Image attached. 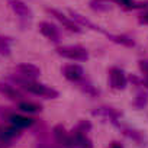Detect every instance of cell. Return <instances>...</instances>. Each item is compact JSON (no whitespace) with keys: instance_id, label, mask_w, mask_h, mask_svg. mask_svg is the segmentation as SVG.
<instances>
[{"instance_id":"12","label":"cell","mask_w":148,"mask_h":148,"mask_svg":"<svg viewBox=\"0 0 148 148\" xmlns=\"http://www.w3.org/2000/svg\"><path fill=\"white\" fill-rule=\"evenodd\" d=\"M93 115L95 116H99V118H103V119H109L113 123H119V119H121V113L116 109L108 108V106L97 108L96 110H93Z\"/></svg>"},{"instance_id":"11","label":"cell","mask_w":148,"mask_h":148,"mask_svg":"<svg viewBox=\"0 0 148 148\" xmlns=\"http://www.w3.org/2000/svg\"><path fill=\"white\" fill-rule=\"evenodd\" d=\"M39 32L47 38L49 39L51 42H55L58 44L61 41V35H60V31L55 25H52L51 22H41L39 23Z\"/></svg>"},{"instance_id":"16","label":"cell","mask_w":148,"mask_h":148,"mask_svg":"<svg viewBox=\"0 0 148 148\" xmlns=\"http://www.w3.org/2000/svg\"><path fill=\"white\" fill-rule=\"evenodd\" d=\"M77 86H79V89L83 92V93H86V95H89V96H97L99 95V90L96 89V86L92 83V82H89L86 77L83 79V80H80L79 83H77Z\"/></svg>"},{"instance_id":"20","label":"cell","mask_w":148,"mask_h":148,"mask_svg":"<svg viewBox=\"0 0 148 148\" xmlns=\"http://www.w3.org/2000/svg\"><path fill=\"white\" fill-rule=\"evenodd\" d=\"M90 8L97 12H105L110 9V6L106 3V0H93V2H90Z\"/></svg>"},{"instance_id":"2","label":"cell","mask_w":148,"mask_h":148,"mask_svg":"<svg viewBox=\"0 0 148 148\" xmlns=\"http://www.w3.org/2000/svg\"><path fill=\"white\" fill-rule=\"evenodd\" d=\"M0 116H2V119L8 121L9 123L18 126L19 129H26V128H31L36 123V119L28 116L26 113H19V112H15L12 110L10 108H0Z\"/></svg>"},{"instance_id":"4","label":"cell","mask_w":148,"mask_h":148,"mask_svg":"<svg viewBox=\"0 0 148 148\" xmlns=\"http://www.w3.org/2000/svg\"><path fill=\"white\" fill-rule=\"evenodd\" d=\"M21 135H22V129H19L18 126L9 122L2 123L0 125V148L12 145L18 138H21Z\"/></svg>"},{"instance_id":"22","label":"cell","mask_w":148,"mask_h":148,"mask_svg":"<svg viewBox=\"0 0 148 148\" xmlns=\"http://www.w3.org/2000/svg\"><path fill=\"white\" fill-rule=\"evenodd\" d=\"M138 22L141 25H148V8L147 9H142L138 15Z\"/></svg>"},{"instance_id":"1","label":"cell","mask_w":148,"mask_h":148,"mask_svg":"<svg viewBox=\"0 0 148 148\" xmlns=\"http://www.w3.org/2000/svg\"><path fill=\"white\" fill-rule=\"evenodd\" d=\"M9 80L12 82V84H15L16 87L31 93V95H35V96H39V97H44V99H55L58 97V92L44 83H39L36 80H32V79H23V77H19V76H9Z\"/></svg>"},{"instance_id":"3","label":"cell","mask_w":148,"mask_h":148,"mask_svg":"<svg viewBox=\"0 0 148 148\" xmlns=\"http://www.w3.org/2000/svg\"><path fill=\"white\" fill-rule=\"evenodd\" d=\"M55 52L65 60H73V61L89 60V51L79 45H62V47H58Z\"/></svg>"},{"instance_id":"6","label":"cell","mask_w":148,"mask_h":148,"mask_svg":"<svg viewBox=\"0 0 148 148\" xmlns=\"http://www.w3.org/2000/svg\"><path fill=\"white\" fill-rule=\"evenodd\" d=\"M109 84L115 90H123L128 84V77L122 68L112 67L109 70Z\"/></svg>"},{"instance_id":"23","label":"cell","mask_w":148,"mask_h":148,"mask_svg":"<svg viewBox=\"0 0 148 148\" xmlns=\"http://www.w3.org/2000/svg\"><path fill=\"white\" fill-rule=\"evenodd\" d=\"M128 82H131V83H132V86H136V87H141V86H144V82H142V79L136 77L135 74H131V76L128 77Z\"/></svg>"},{"instance_id":"18","label":"cell","mask_w":148,"mask_h":148,"mask_svg":"<svg viewBox=\"0 0 148 148\" xmlns=\"http://www.w3.org/2000/svg\"><path fill=\"white\" fill-rule=\"evenodd\" d=\"M148 105V93L147 92H139L136 97L134 99V106L136 109H144Z\"/></svg>"},{"instance_id":"21","label":"cell","mask_w":148,"mask_h":148,"mask_svg":"<svg viewBox=\"0 0 148 148\" xmlns=\"http://www.w3.org/2000/svg\"><path fill=\"white\" fill-rule=\"evenodd\" d=\"M76 129H77V131H80V132L87 134V132L92 129V125H90V122H89V121H80V122H79V125L76 126Z\"/></svg>"},{"instance_id":"13","label":"cell","mask_w":148,"mask_h":148,"mask_svg":"<svg viewBox=\"0 0 148 148\" xmlns=\"http://www.w3.org/2000/svg\"><path fill=\"white\" fill-rule=\"evenodd\" d=\"M70 18L76 22V23H79L82 28H90V29H93V31H99V32H103V34H106L102 28H99V26H96L95 23H92L86 16H83V15H80L79 12H76V10H70Z\"/></svg>"},{"instance_id":"10","label":"cell","mask_w":148,"mask_h":148,"mask_svg":"<svg viewBox=\"0 0 148 148\" xmlns=\"http://www.w3.org/2000/svg\"><path fill=\"white\" fill-rule=\"evenodd\" d=\"M0 95H3L5 97L13 100V102H21L23 100V93L19 90V87H15V84L0 82Z\"/></svg>"},{"instance_id":"17","label":"cell","mask_w":148,"mask_h":148,"mask_svg":"<svg viewBox=\"0 0 148 148\" xmlns=\"http://www.w3.org/2000/svg\"><path fill=\"white\" fill-rule=\"evenodd\" d=\"M122 131H123V134H125L126 136L132 138L135 142H138V144H141V145L145 142V136L142 135V132H139V131H136V129H132V128H128V126H122Z\"/></svg>"},{"instance_id":"15","label":"cell","mask_w":148,"mask_h":148,"mask_svg":"<svg viewBox=\"0 0 148 148\" xmlns=\"http://www.w3.org/2000/svg\"><path fill=\"white\" fill-rule=\"evenodd\" d=\"M106 35L115 44H119V45H123V47H128V48L135 47V41L131 36H128V35H123V34H116L115 35V34H108V32H106Z\"/></svg>"},{"instance_id":"7","label":"cell","mask_w":148,"mask_h":148,"mask_svg":"<svg viewBox=\"0 0 148 148\" xmlns=\"http://www.w3.org/2000/svg\"><path fill=\"white\" fill-rule=\"evenodd\" d=\"M61 73H62V76H64L68 82L76 83V84L86 77L83 67H80L79 64H67V65L62 67Z\"/></svg>"},{"instance_id":"9","label":"cell","mask_w":148,"mask_h":148,"mask_svg":"<svg viewBox=\"0 0 148 148\" xmlns=\"http://www.w3.org/2000/svg\"><path fill=\"white\" fill-rule=\"evenodd\" d=\"M15 71L18 73L16 76L19 77H23V79H32V80H36L41 74V70L34 65V64H29V62H22L19 65H16Z\"/></svg>"},{"instance_id":"5","label":"cell","mask_w":148,"mask_h":148,"mask_svg":"<svg viewBox=\"0 0 148 148\" xmlns=\"http://www.w3.org/2000/svg\"><path fill=\"white\" fill-rule=\"evenodd\" d=\"M47 12L51 15V16H54L65 29H68L70 32H76V34H80V32H83V28L79 25V23H76L70 16H67V15H64L61 10H58V9H54V8H48L47 9Z\"/></svg>"},{"instance_id":"19","label":"cell","mask_w":148,"mask_h":148,"mask_svg":"<svg viewBox=\"0 0 148 148\" xmlns=\"http://www.w3.org/2000/svg\"><path fill=\"white\" fill-rule=\"evenodd\" d=\"M138 67L142 73V82H144V87L148 89V60H139Z\"/></svg>"},{"instance_id":"14","label":"cell","mask_w":148,"mask_h":148,"mask_svg":"<svg viewBox=\"0 0 148 148\" xmlns=\"http://www.w3.org/2000/svg\"><path fill=\"white\" fill-rule=\"evenodd\" d=\"M18 109L19 112L22 113H26V115H34V113H39L42 110V106L35 103V102H31V100H21L18 102Z\"/></svg>"},{"instance_id":"8","label":"cell","mask_w":148,"mask_h":148,"mask_svg":"<svg viewBox=\"0 0 148 148\" xmlns=\"http://www.w3.org/2000/svg\"><path fill=\"white\" fill-rule=\"evenodd\" d=\"M9 5H10V9L13 10V13L16 16H19L22 21H31L32 19L34 13L25 2H22V0H9Z\"/></svg>"},{"instance_id":"24","label":"cell","mask_w":148,"mask_h":148,"mask_svg":"<svg viewBox=\"0 0 148 148\" xmlns=\"http://www.w3.org/2000/svg\"><path fill=\"white\" fill-rule=\"evenodd\" d=\"M112 148H122V147H121V145H119V144H116V142H115V144H113V145H112Z\"/></svg>"}]
</instances>
